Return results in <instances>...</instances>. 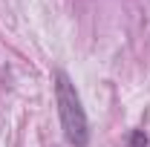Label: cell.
<instances>
[{"instance_id":"6da1fadb","label":"cell","mask_w":150,"mask_h":147,"mask_svg":"<svg viewBox=\"0 0 150 147\" xmlns=\"http://www.w3.org/2000/svg\"><path fill=\"white\" fill-rule=\"evenodd\" d=\"M52 78H55V101H58L61 124H64V136L72 147H87L90 144V121H87V112L81 107L78 90L64 69H55Z\"/></svg>"},{"instance_id":"7a4b0ae2","label":"cell","mask_w":150,"mask_h":147,"mask_svg":"<svg viewBox=\"0 0 150 147\" xmlns=\"http://www.w3.org/2000/svg\"><path fill=\"white\" fill-rule=\"evenodd\" d=\"M127 147H147V133H144V130H133Z\"/></svg>"}]
</instances>
